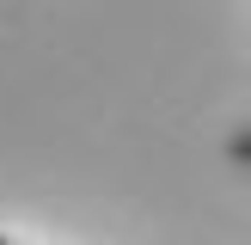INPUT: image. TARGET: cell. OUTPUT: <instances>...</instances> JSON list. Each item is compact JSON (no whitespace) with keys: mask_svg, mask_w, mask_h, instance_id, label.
<instances>
[{"mask_svg":"<svg viewBox=\"0 0 251 245\" xmlns=\"http://www.w3.org/2000/svg\"><path fill=\"white\" fill-rule=\"evenodd\" d=\"M0 245H19V239H6V233H0Z\"/></svg>","mask_w":251,"mask_h":245,"instance_id":"6da1fadb","label":"cell"}]
</instances>
